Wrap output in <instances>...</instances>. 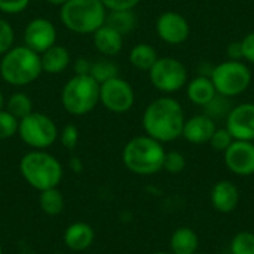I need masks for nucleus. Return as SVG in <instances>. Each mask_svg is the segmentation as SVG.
Masks as SVG:
<instances>
[{
    "mask_svg": "<svg viewBox=\"0 0 254 254\" xmlns=\"http://www.w3.org/2000/svg\"><path fill=\"white\" fill-rule=\"evenodd\" d=\"M107 12L101 0H68L60 7V19L71 33L94 34L106 24Z\"/></svg>",
    "mask_w": 254,
    "mask_h": 254,
    "instance_id": "39448f33",
    "label": "nucleus"
},
{
    "mask_svg": "<svg viewBox=\"0 0 254 254\" xmlns=\"http://www.w3.org/2000/svg\"><path fill=\"white\" fill-rule=\"evenodd\" d=\"M91 67H92V61L86 57H79L73 63L74 74H89Z\"/></svg>",
    "mask_w": 254,
    "mask_h": 254,
    "instance_id": "4c0bfd02",
    "label": "nucleus"
},
{
    "mask_svg": "<svg viewBox=\"0 0 254 254\" xmlns=\"http://www.w3.org/2000/svg\"><path fill=\"white\" fill-rule=\"evenodd\" d=\"M234 143V137L231 135V132L226 128H217L214 131V134L210 138V146L216 150V152H222L225 153L226 149Z\"/></svg>",
    "mask_w": 254,
    "mask_h": 254,
    "instance_id": "2f4dec72",
    "label": "nucleus"
},
{
    "mask_svg": "<svg viewBox=\"0 0 254 254\" xmlns=\"http://www.w3.org/2000/svg\"><path fill=\"white\" fill-rule=\"evenodd\" d=\"M223 158L228 170L234 174L241 177L254 174V141L234 140L223 153Z\"/></svg>",
    "mask_w": 254,
    "mask_h": 254,
    "instance_id": "4468645a",
    "label": "nucleus"
},
{
    "mask_svg": "<svg viewBox=\"0 0 254 254\" xmlns=\"http://www.w3.org/2000/svg\"><path fill=\"white\" fill-rule=\"evenodd\" d=\"M195 254H204V253H198V252H196V253H195Z\"/></svg>",
    "mask_w": 254,
    "mask_h": 254,
    "instance_id": "c03bdc74",
    "label": "nucleus"
},
{
    "mask_svg": "<svg viewBox=\"0 0 254 254\" xmlns=\"http://www.w3.org/2000/svg\"><path fill=\"white\" fill-rule=\"evenodd\" d=\"M40 61H42L43 73L55 76V74L64 73L70 67L71 55L65 46L55 43L54 46L46 49L43 54H40Z\"/></svg>",
    "mask_w": 254,
    "mask_h": 254,
    "instance_id": "a211bd4d",
    "label": "nucleus"
},
{
    "mask_svg": "<svg viewBox=\"0 0 254 254\" xmlns=\"http://www.w3.org/2000/svg\"><path fill=\"white\" fill-rule=\"evenodd\" d=\"M158 52L150 43H137L131 48L128 60L140 71H149L158 60Z\"/></svg>",
    "mask_w": 254,
    "mask_h": 254,
    "instance_id": "4be33fe9",
    "label": "nucleus"
},
{
    "mask_svg": "<svg viewBox=\"0 0 254 254\" xmlns=\"http://www.w3.org/2000/svg\"><path fill=\"white\" fill-rule=\"evenodd\" d=\"M68 165H70V168H71L74 173H80V171L83 170V162H82V161H80V158H77V156L70 158Z\"/></svg>",
    "mask_w": 254,
    "mask_h": 254,
    "instance_id": "58836bf2",
    "label": "nucleus"
},
{
    "mask_svg": "<svg viewBox=\"0 0 254 254\" xmlns=\"http://www.w3.org/2000/svg\"><path fill=\"white\" fill-rule=\"evenodd\" d=\"M141 0H101V3L106 6L109 12L113 10H134V7Z\"/></svg>",
    "mask_w": 254,
    "mask_h": 254,
    "instance_id": "f704fd0d",
    "label": "nucleus"
},
{
    "mask_svg": "<svg viewBox=\"0 0 254 254\" xmlns=\"http://www.w3.org/2000/svg\"><path fill=\"white\" fill-rule=\"evenodd\" d=\"M185 121V110L180 101L170 95H162L147 104L141 125L146 135L164 144L182 137Z\"/></svg>",
    "mask_w": 254,
    "mask_h": 254,
    "instance_id": "f257e3e1",
    "label": "nucleus"
},
{
    "mask_svg": "<svg viewBox=\"0 0 254 254\" xmlns=\"http://www.w3.org/2000/svg\"><path fill=\"white\" fill-rule=\"evenodd\" d=\"M226 57H228V60H232V61H244L241 40L231 42L228 45V48H226Z\"/></svg>",
    "mask_w": 254,
    "mask_h": 254,
    "instance_id": "e433bc0d",
    "label": "nucleus"
},
{
    "mask_svg": "<svg viewBox=\"0 0 254 254\" xmlns=\"http://www.w3.org/2000/svg\"><path fill=\"white\" fill-rule=\"evenodd\" d=\"M18 124L19 121L6 109L0 110V140H7L18 134Z\"/></svg>",
    "mask_w": 254,
    "mask_h": 254,
    "instance_id": "c756f323",
    "label": "nucleus"
},
{
    "mask_svg": "<svg viewBox=\"0 0 254 254\" xmlns=\"http://www.w3.org/2000/svg\"><path fill=\"white\" fill-rule=\"evenodd\" d=\"M153 254H171V253H167V252H156V253Z\"/></svg>",
    "mask_w": 254,
    "mask_h": 254,
    "instance_id": "79ce46f5",
    "label": "nucleus"
},
{
    "mask_svg": "<svg viewBox=\"0 0 254 254\" xmlns=\"http://www.w3.org/2000/svg\"><path fill=\"white\" fill-rule=\"evenodd\" d=\"M48 4H52V6H58V7H61L64 3H67L68 0H45Z\"/></svg>",
    "mask_w": 254,
    "mask_h": 254,
    "instance_id": "ea45409f",
    "label": "nucleus"
},
{
    "mask_svg": "<svg viewBox=\"0 0 254 254\" xmlns=\"http://www.w3.org/2000/svg\"><path fill=\"white\" fill-rule=\"evenodd\" d=\"M165 158L164 144L149 135L132 137L122 150L127 170L137 176H152L162 170Z\"/></svg>",
    "mask_w": 254,
    "mask_h": 254,
    "instance_id": "7ed1b4c3",
    "label": "nucleus"
},
{
    "mask_svg": "<svg viewBox=\"0 0 254 254\" xmlns=\"http://www.w3.org/2000/svg\"><path fill=\"white\" fill-rule=\"evenodd\" d=\"M147 73L152 86L165 95L182 91L188 83V68L174 57H159Z\"/></svg>",
    "mask_w": 254,
    "mask_h": 254,
    "instance_id": "1a4fd4ad",
    "label": "nucleus"
},
{
    "mask_svg": "<svg viewBox=\"0 0 254 254\" xmlns=\"http://www.w3.org/2000/svg\"><path fill=\"white\" fill-rule=\"evenodd\" d=\"M199 238L192 228H177L170 240V249L173 254H195L198 252Z\"/></svg>",
    "mask_w": 254,
    "mask_h": 254,
    "instance_id": "412c9836",
    "label": "nucleus"
},
{
    "mask_svg": "<svg viewBox=\"0 0 254 254\" xmlns=\"http://www.w3.org/2000/svg\"><path fill=\"white\" fill-rule=\"evenodd\" d=\"M40 210L48 216H58L64 210V196L58 190V188L46 189L40 192L39 196Z\"/></svg>",
    "mask_w": 254,
    "mask_h": 254,
    "instance_id": "b1692460",
    "label": "nucleus"
},
{
    "mask_svg": "<svg viewBox=\"0 0 254 254\" xmlns=\"http://www.w3.org/2000/svg\"><path fill=\"white\" fill-rule=\"evenodd\" d=\"M241 45H243V55L244 60L250 64H254V31L247 33L243 39H241Z\"/></svg>",
    "mask_w": 254,
    "mask_h": 254,
    "instance_id": "c9c22d12",
    "label": "nucleus"
},
{
    "mask_svg": "<svg viewBox=\"0 0 254 254\" xmlns=\"http://www.w3.org/2000/svg\"><path fill=\"white\" fill-rule=\"evenodd\" d=\"M210 201L216 211L223 214L232 213L238 207L240 190L231 180H220L213 186Z\"/></svg>",
    "mask_w": 254,
    "mask_h": 254,
    "instance_id": "dca6fc26",
    "label": "nucleus"
},
{
    "mask_svg": "<svg viewBox=\"0 0 254 254\" xmlns=\"http://www.w3.org/2000/svg\"><path fill=\"white\" fill-rule=\"evenodd\" d=\"M0 254H3V249H1V246H0Z\"/></svg>",
    "mask_w": 254,
    "mask_h": 254,
    "instance_id": "37998d69",
    "label": "nucleus"
},
{
    "mask_svg": "<svg viewBox=\"0 0 254 254\" xmlns=\"http://www.w3.org/2000/svg\"><path fill=\"white\" fill-rule=\"evenodd\" d=\"M95 232L91 225L85 222H76L67 226L64 232V244L73 252H83L94 244Z\"/></svg>",
    "mask_w": 254,
    "mask_h": 254,
    "instance_id": "6ab92c4d",
    "label": "nucleus"
},
{
    "mask_svg": "<svg viewBox=\"0 0 254 254\" xmlns=\"http://www.w3.org/2000/svg\"><path fill=\"white\" fill-rule=\"evenodd\" d=\"M19 173L22 179L39 192L58 188L64 176L61 162L46 150H31L25 153L19 161Z\"/></svg>",
    "mask_w": 254,
    "mask_h": 254,
    "instance_id": "20e7f679",
    "label": "nucleus"
},
{
    "mask_svg": "<svg viewBox=\"0 0 254 254\" xmlns=\"http://www.w3.org/2000/svg\"><path fill=\"white\" fill-rule=\"evenodd\" d=\"M231 254H254V234L249 231L238 232L231 243Z\"/></svg>",
    "mask_w": 254,
    "mask_h": 254,
    "instance_id": "cd10ccee",
    "label": "nucleus"
},
{
    "mask_svg": "<svg viewBox=\"0 0 254 254\" xmlns=\"http://www.w3.org/2000/svg\"><path fill=\"white\" fill-rule=\"evenodd\" d=\"M61 106L71 116H85L100 104V83L89 74H74L61 89Z\"/></svg>",
    "mask_w": 254,
    "mask_h": 254,
    "instance_id": "423d86ee",
    "label": "nucleus"
},
{
    "mask_svg": "<svg viewBox=\"0 0 254 254\" xmlns=\"http://www.w3.org/2000/svg\"><path fill=\"white\" fill-rule=\"evenodd\" d=\"M106 24L113 27L125 37L127 34L132 33L137 28L138 18L134 13V10H113V12H107Z\"/></svg>",
    "mask_w": 254,
    "mask_h": 254,
    "instance_id": "5701e85b",
    "label": "nucleus"
},
{
    "mask_svg": "<svg viewBox=\"0 0 254 254\" xmlns=\"http://www.w3.org/2000/svg\"><path fill=\"white\" fill-rule=\"evenodd\" d=\"M216 129V121L208 118L205 113H199L185 121L182 137L190 144H207Z\"/></svg>",
    "mask_w": 254,
    "mask_h": 254,
    "instance_id": "2eb2a0df",
    "label": "nucleus"
},
{
    "mask_svg": "<svg viewBox=\"0 0 254 254\" xmlns=\"http://www.w3.org/2000/svg\"><path fill=\"white\" fill-rule=\"evenodd\" d=\"M186 95L192 104L198 107H204L217 95V91L214 88L211 77L198 74L196 77L190 79L186 83Z\"/></svg>",
    "mask_w": 254,
    "mask_h": 254,
    "instance_id": "aec40b11",
    "label": "nucleus"
},
{
    "mask_svg": "<svg viewBox=\"0 0 254 254\" xmlns=\"http://www.w3.org/2000/svg\"><path fill=\"white\" fill-rule=\"evenodd\" d=\"M40 54L25 45L12 46L0 58V76L10 86L22 88L31 85L42 76Z\"/></svg>",
    "mask_w": 254,
    "mask_h": 254,
    "instance_id": "f03ea898",
    "label": "nucleus"
},
{
    "mask_svg": "<svg viewBox=\"0 0 254 254\" xmlns=\"http://www.w3.org/2000/svg\"><path fill=\"white\" fill-rule=\"evenodd\" d=\"M89 76L98 83L107 82V80L119 76V65L115 61H112L110 58L103 57L97 61H92Z\"/></svg>",
    "mask_w": 254,
    "mask_h": 254,
    "instance_id": "a878e982",
    "label": "nucleus"
},
{
    "mask_svg": "<svg viewBox=\"0 0 254 254\" xmlns=\"http://www.w3.org/2000/svg\"><path fill=\"white\" fill-rule=\"evenodd\" d=\"M135 91L132 85L118 76L100 83V104L115 115H124L134 107Z\"/></svg>",
    "mask_w": 254,
    "mask_h": 254,
    "instance_id": "9d476101",
    "label": "nucleus"
},
{
    "mask_svg": "<svg viewBox=\"0 0 254 254\" xmlns=\"http://www.w3.org/2000/svg\"><path fill=\"white\" fill-rule=\"evenodd\" d=\"M92 43L100 55L113 58L124 49V36L109 24H104L92 34Z\"/></svg>",
    "mask_w": 254,
    "mask_h": 254,
    "instance_id": "f3484780",
    "label": "nucleus"
},
{
    "mask_svg": "<svg viewBox=\"0 0 254 254\" xmlns=\"http://www.w3.org/2000/svg\"><path fill=\"white\" fill-rule=\"evenodd\" d=\"M15 42V30L12 24L0 16V57L6 54Z\"/></svg>",
    "mask_w": 254,
    "mask_h": 254,
    "instance_id": "7c9ffc66",
    "label": "nucleus"
},
{
    "mask_svg": "<svg viewBox=\"0 0 254 254\" xmlns=\"http://www.w3.org/2000/svg\"><path fill=\"white\" fill-rule=\"evenodd\" d=\"M185 168H186V158L183 153L177 150L165 152L162 170H165L170 174H180Z\"/></svg>",
    "mask_w": 254,
    "mask_h": 254,
    "instance_id": "c85d7f7f",
    "label": "nucleus"
},
{
    "mask_svg": "<svg viewBox=\"0 0 254 254\" xmlns=\"http://www.w3.org/2000/svg\"><path fill=\"white\" fill-rule=\"evenodd\" d=\"M210 77L214 83L217 94L225 95L228 98H234L244 94L250 88L253 80L250 67L244 61L232 60H226L214 65Z\"/></svg>",
    "mask_w": 254,
    "mask_h": 254,
    "instance_id": "0eeeda50",
    "label": "nucleus"
},
{
    "mask_svg": "<svg viewBox=\"0 0 254 254\" xmlns=\"http://www.w3.org/2000/svg\"><path fill=\"white\" fill-rule=\"evenodd\" d=\"M155 30L158 37L167 45H182L190 36L189 21L179 12L165 10L156 18Z\"/></svg>",
    "mask_w": 254,
    "mask_h": 254,
    "instance_id": "9b49d317",
    "label": "nucleus"
},
{
    "mask_svg": "<svg viewBox=\"0 0 254 254\" xmlns=\"http://www.w3.org/2000/svg\"><path fill=\"white\" fill-rule=\"evenodd\" d=\"M58 138H60L61 144H63L67 150L76 149V146H77V143H79V129H77V127L73 125V124H67V125L61 129Z\"/></svg>",
    "mask_w": 254,
    "mask_h": 254,
    "instance_id": "473e14b6",
    "label": "nucleus"
},
{
    "mask_svg": "<svg viewBox=\"0 0 254 254\" xmlns=\"http://www.w3.org/2000/svg\"><path fill=\"white\" fill-rule=\"evenodd\" d=\"M4 106H6V98H4L3 92L0 91V110H3V109H4Z\"/></svg>",
    "mask_w": 254,
    "mask_h": 254,
    "instance_id": "a19ab883",
    "label": "nucleus"
},
{
    "mask_svg": "<svg viewBox=\"0 0 254 254\" xmlns=\"http://www.w3.org/2000/svg\"><path fill=\"white\" fill-rule=\"evenodd\" d=\"M30 4V0H0V12L6 15H18L24 12Z\"/></svg>",
    "mask_w": 254,
    "mask_h": 254,
    "instance_id": "72a5a7b5",
    "label": "nucleus"
},
{
    "mask_svg": "<svg viewBox=\"0 0 254 254\" xmlns=\"http://www.w3.org/2000/svg\"><path fill=\"white\" fill-rule=\"evenodd\" d=\"M232 103H231V98L225 97V95H220L217 94L210 103H207L202 109H204V113L211 118L213 121H217V119H226V116L229 115L231 109H232Z\"/></svg>",
    "mask_w": 254,
    "mask_h": 254,
    "instance_id": "bb28decb",
    "label": "nucleus"
},
{
    "mask_svg": "<svg viewBox=\"0 0 254 254\" xmlns=\"http://www.w3.org/2000/svg\"><path fill=\"white\" fill-rule=\"evenodd\" d=\"M4 109H6L10 115H13L18 121L22 119V118H25V116L30 115L31 112H34V110H33V100L28 97V94L21 92V91L13 92L9 98H6V106H4Z\"/></svg>",
    "mask_w": 254,
    "mask_h": 254,
    "instance_id": "393cba45",
    "label": "nucleus"
},
{
    "mask_svg": "<svg viewBox=\"0 0 254 254\" xmlns=\"http://www.w3.org/2000/svg\"><path fill=\"white\" fill-rule=\"evenodd\" d=\"M18 135L33 150H45L58 140L60 131L51 116L42 112H31L19 119Z\"/></svg>",
    "mask_w": 254,
    "mask_h": 254,
    "instance_id": "6e6552de",
    "label": "nucleus"
},
{
    "mask_svg": "<svg viewBox=\"0 0 254 254\" xmlns=\"http://www.w3.org/2000/svg\"><path fill=\"white\" fill-rule=\"evenodd\" d=\"M22 39L27 48L37 54H43L57 43V27L51 19L36 16L27 22Z\"/></svg>",
    "mask_w": 254,
    "mask_h": 254,
    "instance_id": "f8f14e48",
    "label": "nucleus"
},
{
    "mask_svg": "<svg viewBox=\"0 0 254 254\" xmlns=\"http://www.w3.org/2000/svg\"><path fill=\"white\" fill-rule=\"evenodd\" d=\"M225 128L234 140L254 141V103H241L231 109Z\"/></svg>",
    "mask_w": 254,
    "mask_h": 254,
    "instance_id": "ddd939ff",
    "label": "nucleus"
}]
</instances>
